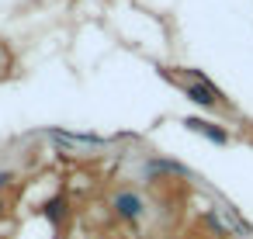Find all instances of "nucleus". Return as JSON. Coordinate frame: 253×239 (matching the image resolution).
Returning a JSON list of instances; mask_svg holds the SVG:
<instances>
[{"instance_id":"obj_1","label":"nucleus","mask_w":253,"mask_h":239,"mask_svg":"<svg viewBox=\"0 0 253 239\" xmlns=\"http://www.w3.org/2000/svg\"><path fill=\"white\" fill-rule=\"evenodd\" d=\"M187 97L194 101V104H205V108H215V104H222V94L201 77V73H194V83L187 87Z\"/></svg>"},{"instance_id":"obj_2","label":"nucleus","mask_w":253,"mask_h":239,"mask_svg":"<svg viewBox=\"0 0 253 239\" xmlns=\"http://www.w3.org/2000/svg\"><path fill=\"white\" fill-rule=\"evenodd\" d=\"M187 128H194V132L208 135L211 142H225V132H222V128H215V125H208V121H198V118H191V121H187Z\"/></svg>"},{"instance_id":"obj_3","label":"nucleus","mask_w":253,"mask_h":239,"mask_svg":"<svg viewBox=\"0 0 253 239\" xmlns=\"http://www.w3.org/2000/svg\"><path fill=\"white\" fill-rule=\"evenodd\" d=\"M115 204H118V211H122L125 218H135V215L142 211V204H139V198H135V194H122Z\"/></svg>"},{"instance_id":"obj_4","label":"nucleus","mask_w":253,"mask_h":239,"mask_svg":"<svg viewBox=\"0 0 253 239\" xmlns=\"http://www.w3.org/2000/svg\"><path fill=\"white\" fill-rule=\"evenodd\" d=\"M45 211H52V218H63V198H59V201H52Z\"/></svg>"}]
</instances>
